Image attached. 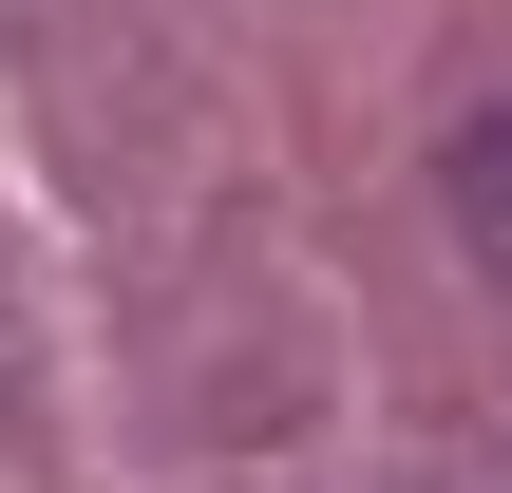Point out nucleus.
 <instances>
[{
    "mask_svg": "<svg viewBox=\"0 0 512 493\" xmlns=\"http://www.w3.org/2000/svg\"><path fill=\"white\" fill-rule=\"evenodd\" d=\"M437 209H456V247L512 285V114H475V133L437 152Z\"/></svg>",
    "mask_w": 512,
    "mask_h": 493,
    "instance_id": "1",
    "label": "nucleus"
}]
</instances>
